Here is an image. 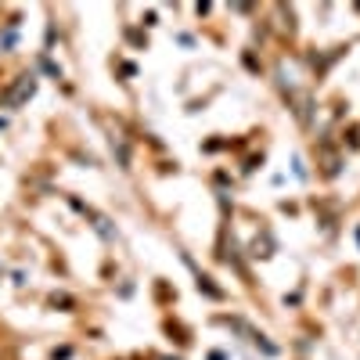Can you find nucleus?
Returning a JSON list of instances; mask_svg holds the SVG:
<instances>
[{"label": "nucleus", "instance_id": "f257e3e1", "mask_svg": "<svg viewBox=\"0 0 360 360\" xmlns=\"http://www.w3.org/2000/svg\"><path fill=\"white\" fill-rule=\"evenodd\" d=\"M33 90H37V79H33V76H18L15 86L4 94V101H8V105H22L25 98H33Z\"/></svg>", "mask_w": 360, "mask_h": 360}]
</instances>
